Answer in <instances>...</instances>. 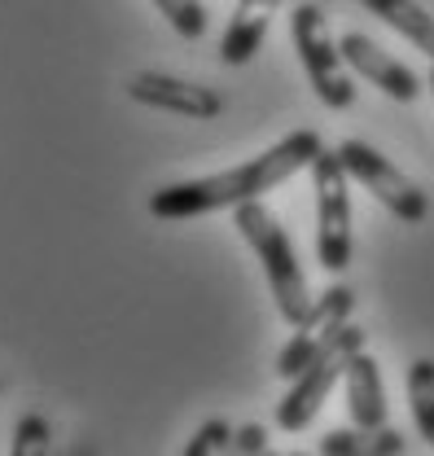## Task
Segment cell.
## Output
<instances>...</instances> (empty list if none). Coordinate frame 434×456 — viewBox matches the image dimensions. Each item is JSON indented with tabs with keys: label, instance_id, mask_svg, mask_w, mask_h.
Returning <instances> with one entry per match:
<instances>
[{
	"label": "cell",
	"instance_id": "d6986e66",
	"mask_svg": "<svg viewBox=\"0 0 434 456\" xmlns=\"http://www.w3.org/2000/svg\"><path fill=\"white\" fill-rule=\"evenodd\" d=\"M426 84H430V93H434V66H430V79H426Z\"/></svg>",
	"mask_w": 434,
	"mask_h": 456
},
{
	"label": "cell",
	"instance_id": "30bf717a",
	"mask_svg": "<svg viewBox=\"0 0 434 456\" xmlns=\"http://www.w3.org/2000/svg\"><path fill=\"white\" fill-rule=\"evenodd\" d=\"M276 4L281 0H237V9H233V18L224 27V40H219L224 66H246L250 57L264 49Z\"/></svg>",
	"mask_w": 434,
	"mask_h": 456
},
{
	"label": "cell",
	"instance_id": "9a60e30c",
	"mask_svg": "<svg viewBox=\"0 0 434 456\" xmlns=\"http://www.w3.org/2000/svg\"><path fill=\"white\" fill-rule=\"evenodd\" d=\"M154 4H159V13L171 22V31L180 40H202L207 36V9H202V0H154Z\"/></svg>",
	"mask_w": 434,
	"mask_h": 456
},
{
	"label": "cell",
	"instance_id": "8992f818",
	"mask_svg": "<svg viewBox=\"0 0 434 456\" xmlns=\"http://www.w3.org/2000/svg\"><path fill=\"white\" fill-rule=\"evenodd\" d=\"M338 159H342L347 175H351L360 189H369L395 220H404V224H422V220L430 216V198H426V189H422L417 180H408V175L395 167L381 150H373L369 141H342V145H338Z\"/></svg>",
	"mask_w": 434,
	"mask_h": 456
},
{
	"label": "cell",
	"instance_id": "7c38bea8",
	"mask_svg": "<svg viewBox=\"0 0 434 456\" xmlns=\"http://www.w3.org/2000/svg\"><path fill=\"white\" fill-rule=\"evenodd\" d=\"M373 18H381L386 27H395L408 45H417L422 53H430L434 61V18L417 4V0H360Z\"/></svg>",
	"mask_w": 434,
	"mask_h": 456
},
{
	"label": "cell",
	"instance_id": "ba28073f",
	"mask_svg": "<svg viewBox=\"0 0 434 456\" xmlns=\"http://www.w3.org/2000/svg\"><path fill=\"white\" fill-rule=\"evenodd\" d=\"M338 53H342V61H347L356 75H364L373 88H381L390 102L408 106V102L422 97V79H417V70L404 66L399 57H390L378 40H369V36H360V31H347V36L338 40Z\"/></svg>",
	"mask_w": 434,
	"mask_h": 456
},
{
	"label": "cell",
	"instance_id": "52a82bcc",
	"mask_svg": "<svg viewBox=\"0 0 434 456\" xmlns=\"http://www.w3.org/2000/svg\"><path fill=\"white\" fill-rule=\"evenodd\" d=\"M351 312H356V289L342 281L329 285L325 294L312 303V312L294 325L290 342L281 346V355H276V378H281V382H294V378L307 369V360L351 321Z\"/></svg>",
	"mask_w": 434,
	"mask_h": 456
},
{
	"label": "cell",
	"instance_id": "277c9868",
	"mask_svg": "<svg viewBox=\"0 0 434 456\" xmlns=\"http://www.w3.org/2000/svg\"><path fill=\"white\" fill-rule=\"evenodd\" d=\"M290 36H294V53L303 61V75L312 79L316 97L325 102L329 110H351L356 106V79L347 75V61L338 53V40L329 36L325 13L303 0L290 13Z\"/></svg>",
	"mask_w": 434,
	"mask_h": 456
},
{
	"label": "cell",
	"instance_id": "5bb4252c",
	"mask_svg": "<svg viewBox=\"0 0 434 456\" xmlns=\"http://www.w3.org/2000/svg\"><path fill=\"white\" fill-rule=\"evenodd\" d=\"M408 412L417 421V435L434 444V360L408 364Z\"/></svg>",
	"mask_w": 434,
	"mask_h": 456
},
{
	"label": "cell",
	"instance_id": "3957f363",
	"mask_svg": "<svg viewBox=\"0 0 434 456\" xmlns=\"http://www.w3.org/2000/svg\"><path fill=\"white\" fill-rule=\"evenodd\" d=\"M364 342L369 334L360 330V325H342L333 338L307 360V369L285 387V395L276 399V426L281 430H290V435H299V430H307L312 426V417L325 408L329 391L338 387V378H347V360L356 355V351H364Z\"/></svg>",
	"mask_w": 434,
	"mask_h": 456
},
{
	"label": "cell",
	"instance_id": "2e32d148",
	"mask_svg": "<svg viewBox=\"0 0 434 456\" xmlns=\"http://www.w3.org/2000/svg\"><path fill=\"white\" fill-rule=\"evenodd\" d=\"M53 448V430H49V421L40 417V412H27V417H18V426H13V456H45Z\"/></svg>",
	"mask_w": 434,
	"mask_h": 456
},
{
	"label": "cell",
	"instance_id": "8fae6325",
	"mask_svg": "<svg viewBox=\"0 0 434 456\" xmlns=\"http://www.w3.org/2000/svg\"><path fill=\"white\" fill-rule=\"evenodd\" d=\"M347 412L360 430H378L386 426V387H381V369L369 351H356L347 360Z\"/></svg>",
	"mask_w": 434,
	"mask_h": 456
},
{
	"label": "cell",
	"instance_id": "6da1fadb",
	"mask_svg": "<svg viewBox=\"0 0 434 456\" xmlns=\"http://www.w3.org/2000/svg\"><path fill=\"white\" fill-rule=\"evenodd\" d=\"M325 150V141L312 127L290 132L285 141H276L272 150L237 163L228 171L202 175V180H180V184H163L150 193V216L154 220H193V216H211L224 207H242L264 198L268 189L285 184L290 175H299L303 167H312V159Z\"/></svg>",
	"mask_w": 434,
	"mask_h": 456
},
{
	"label": "cell",
	"instance_id": "4fadbf2b",
	"mask_svg": "<svg viewBox=\"0 0 434 456\" xmlns=\"http://www.w3.org/2000/svg\"><path fill=\"white\" fill-rule=\"evenodd\" d=\"M408 448L404 444V435L399 430H329L325 439H321V452L325 456H399Z\"/></svg>",
	"mask_w": 434,
	"mask_h": 456
},
{
	"label": "cell",
	"instance_id": "7a4b0ae2",
	"mask_svg": "<svg viewBox=\"0 0 434 456\" xmlns=\"http://www.w3.org/2000/svg\"><path fill=\"white\" fill-rule=\"evenodd\" d=\"M233 228L246 237V246H250L255 259L264 264V277H268V289H272V298H276L281 321H285V325H299V321L312 312L316 298H312L307 277H303V268H299V255H294L290 232L281 228V220L272 216L259 198L233 207Z\"/></svg>",
	"mask_w": 434,
	"mask_h": 456
},
{
	"label": "cell",
	"instance_id": "5b68a950",
	"mask_svg": "<svg viewBox=\"0 0 434 456\" xmlns=\"http://www.w3.org/2000/svg\"><path fill=\"white\" fill-rule=\"evenodd\" d=\"M312 189H316V259L325 273H347L351 264V175L338 150H321L312 159Z\"/></svg>",
	"mask_w": 434,
	"mask_h": 456
},
{
	"label": "cell",
	"instance_id": "e0dca14e",
	"mask_svg": "<svg viewBox=\"0 0 434 456\" xmlns=\"http://www.w3.org/2000/svg\"><path fill=\"white\" fill-rule=\"evenodd\" d=\"M228 439H233V426L228 421H207L198 426V435L184 444V456H211V452H228Z\"/></svg>",
	"mask_w": 434,
	"mask_h": 456
},
{
	"label": "cell",
	"instance_id": "ac0fdd59",
	"mask_svg": "<svg viewBox=\"0 0 434 456\" xmlns=\"http://www.w3.org/2000/svg\"><path fill=\"white\" fill-rule=\"evenodd\" d=\"M228 452H237V456L268 452V430H264V426H242V430H233V439H228Z\"/></svg>",
	"mask_w": 434,
	"mask_h": 456
},
{
	"label": "cell",
	"instance_id": "9c48e42d",
	"mask_svg": "<svg viewBox=\"0 0 434 456\" xmlns=\"http://www.w3.org/2000/svg\"><path fill=\"white\" fill-rule=\"evenodd\" d=\"M127 97L150 106V110H167L180 114V118H216L224 110V97L216 88H202V84H189V79H176L163 70H141L127 79Z\"/></svg>",
	"mask_w": 434,
	"mask_h": 456
}]
</instances>
